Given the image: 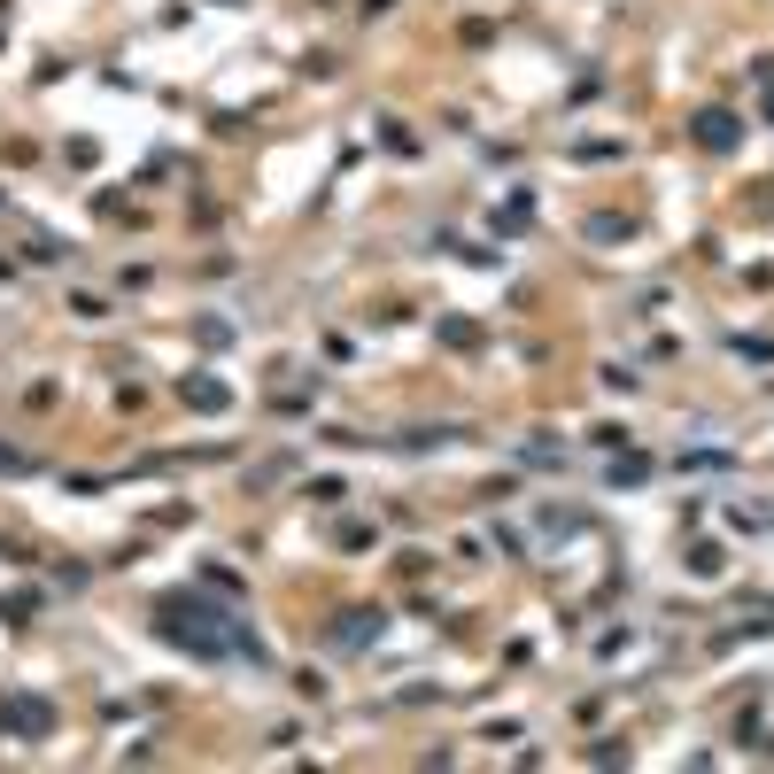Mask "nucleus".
<instances>
[{"instance_id": "obj_1", "label": "nucleus", "mask_w": 774, "mask_h": 774, "mask_svg": "<svg viewBox=\"0 0 774 774\" xmlns=\"http://www.w3.org/2000/svg\"><path fill=\"white\" fill-rule=\"evenodd\" d=\"M697 140H705L713 155H728L736 148V117H728V109H705V117H697Z\"/></svg>"}]
</instances>
